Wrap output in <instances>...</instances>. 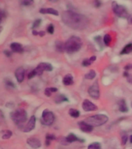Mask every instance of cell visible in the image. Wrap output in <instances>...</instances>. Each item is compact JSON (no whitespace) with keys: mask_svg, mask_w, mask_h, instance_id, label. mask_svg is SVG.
<instances>
[{"mask_svg":"<svg viewBox=\"0 0 132 149\" xmlns=\"http://www.w3.org/2000/svg\"><path fill=\"white\" fill-rule=\"evenodd\" d=\"M62 21L68 26L77 30H85L89 24L86 16L70 10L63 13Z\"/></svg>","mask_w":132,"mask_h":149,"instance_id":"6da1fadb","label":"cell"},{"mask_svg":"<svg viewBox=\"0 0 132 149\" xmlns=\"http://www.w3.org/2000/svg\"><path fill=\"white\" fill-rule=\"evenodd\" d=\"M82 45V40L78 37H71L65 44V51L68 54L75 53L79 51Z\"/></svg>","mask_w":132,"mask_h":149,"instance_id":"7a4b0ae2","label":"cell"},{"mask_svg":"<svg viewBox=\"0 0 132 149\" xmlns=\"http://www.w3.org/2000/svg\"><path fill=\"white\" fill-rule=\"evenodd\" d=\"M12 120L16 125H23L27 119V113L25 109H17L15 111L12 112L10 114Z\"/></svg>","mask_w":132,"mask_h":149,"instance_id":"3957f363","label":"cell"},{"mask_svg":"<svg viewBox=\"0 0 132 149\" xmlns=\"http://www.w3.org/2000/svg\"><path fill=\"white\" fill-rule=\"evenodd\" d=\"M84 121L93 127H99L107 123L108 121V116L104 114H96L94 116H89Z\"/></svg>","mask_w":132,"mask_h":149,"instance_id":"277c9868","label":"cell"},{"mask_svg":"<svg viewBox=\"0 0 132 149\" xmlns=\"http://www.w3.org/2000/svg\"><path fill=\"white\" fill-rule=\"evenodd\" d=\"M112 8H113V11L114 13L116 14L117 16L121 18H128V12L125 7L121 5H118L116 2H114L112 3Z\"/></svg>","mask_w":132,"mask_h":149,"instance_id":"5b68a950","label":"cell"},{"mask_svg":"<svg viewBox=\"0 0 132 149\" xmlns=\"http://www.w3.org/2000/svg\"><path fill=\"white\" fill-rule=\"evenodd\" d=\"M54 120V115L53 113L48 109H44L41 116L42 123L44 125L50 126L53 123Z\"/></svg>","mask_w":132,"mask_h":149,"instance_id":"8992f818","label":"cell"},{"mask_svg":"<svg viewBox=\"0 0 132 149\" xmlns=\"http://www.w3.org/2000/svg\"><path fill=\"white\" fill-rule=\"evenodd\" d=\"M88 93L89 95H90L92 98H93V99L98 100V99L100 98V87H99V84H98L97 81H96L89 88Z\"/></svg>","mask_w":132,"mask_h":149,"instance_id":"52a82bcc","label":"cell"},{"mask_svg":"<svg viewBox=\"0 0 132 149\" xmlns=\"http://www.w3.org/2000/svg\"><path fill=\"white\" fill-rule=\"evenodd\" d=\"M53 70V67L51 64L46 62L41 63L39 65H37V67L35 68V71H36V73L38 75H41V74H43V72L47 71V72H51Z\"/></svg>","mask_w":132,"mask_h":149,"instance_id":"ba28073f","label":"cell"},{"mask_svg":"<svg viewBox=\"0 0 132 149\" xmlns=\"http://www.w3.org/2000/svg\"><path fill=\"white\" fill-rule=\"evenodd\" d=\"M35 125H36V117L34 116H32L30 118L27 123L24 127L21 128V130L23 132H30V131L34 129Z\"/></svg>","mask_w":132,"mask_h":149,"instance_id":"9c48e42d","label":"cell"},{"mask_svg":"<svg viewBox=\"0 0 132 149\" xmlns=\"http://www.w3.org/2000/svg\"><path fill=\"white\" fill-rule=\"evenodd\" d=\"M82 109L85 111H94L96 109H97V107L95 104H93V102H90L89 100H85L82 102Z\"/></svg>","mask_w":132,"mask_h":149,"instance_id":"30bf717a","label":"cell"},{"mask_svg":"<svg viewBox=\"0 0 132 149\" xmlns=\"http://www.w3.org/2000/svg\"><path fill=\"white\" fill-rule=\"evenodd\" d=\"M27 142L33 148H39L41 146V142L37 137H30L28 138Z\"/></svg>","mask_w":132,"mask_h":149,"instance_id":"8fae6325","label":"cell"},{"mask_svg":"<svg viewBox=\"0 0 132 149\" xmlns=\"http://www.w3.org/2000/svg\"><path fill=\"white\" fill-rule=\"evenodd\" d=\"M15 76L19 83H21L24 80V76H25V71L22 67L18 68L15 72Z\"/></svg>","mask_w":132,"mask_h":149,"instance_id":"7c38bea8","label":"cell"},{"mask_svg":"<svg viewBox=\"0 0 132 149\" xmlns=\"http://www.w3.org/2000/svg\"><path fill=\"white\" fill-rule=\"evenodd\" d=\"M79 126L80 130L86 133H89L92 132V130H93V126L89 125L87 123H86L85 121H81V122H79Z\"/></svg>","mask_w":132,"mask_h":149,"instance_id":"4fadbf2b","label":"cell"},{"mask_svg":"<svg viewBox=\"0 0 132 149\" xmlns=\"http://www.w3.org/2000/svg\"><path fill=\"white\" fill-rule=\"evenodd\" d=\"M10 48H11L12 51H13L15 53H22L23 51V46L21 45V44L16 43V42L12 43L10 44Z\"/></svg>","mask_w":132,"mask_h":149,"instance_id":"5bb4252c","label":"cell"},{"mask_svg":"<svg viewBox=\"0 0 132 149\" xmlns=\"http://www.w3.org/2000/svg\"><path fill=\"white\" fill-rule=\"evenodd\" d=\"M40 13L42 14H51L54 16H58L59 13L57 10L52 8H42L40 9Z\"/></svg>","mask_w":132,"mask_h":149,"instance_id":"9a60e30c","label":"cell"},{"mask_svg":"<svg viewBox=\"0 0 132 149\" xmlns=\"http://www.w3.org/2000/svg\"><path fill=\"white\" fill-rule=\"evenodd\" d=\"M65 138H66V141H67L68 143H69V144L75 141H84L83 140L78 138V137L76 135H75L74 134H69Z\"/></svg>","mask_w":132,"mask_h":149,"instance_id":"2e32d148","label":"cell"},{"mask_svg":"<svg viewBox=\"0 0 132 149\" xmlns=\"http://www.w3.org/2000/svg\"><path fill=\"white\" fill-rule=\"evenodd\" d=\"M74 82L73 81V77L71 74H66L65 77H64V79H63V83L65 86H71L72 85Z\"/></svg>","mask_w":132,"mask_h":149,"instance_id":"e0dca14e","label":"cell"},{"mask_svg":"<svg viewBox=\"0 0 132 149\" xmlns=\"http://www.w3.org/2000/svg\"><path fill=\"white\" fill-rule=\"evenodd\" d=\"M118 107H119V110L122 113H126V112L128 111V106H127V103H126L125 100H121L118 102Z\"/></svg>","mask_w":132,"mask_h":149,"instance_id":"ac0fdd59","label":"cell"},{"mask_svg":"<svg viewBox=\"0 0 132 149\" xmlns=\"http://www.w3.org/2000/svg\"><path fill=\"white\" fill-rule=\"evenodd\" d=\"M131 52H132V44H127L123 48V50L121 51V54H130Z\"/></svg>","mask_w":132,"mask_h":149,"instance_id":"d6986e66","label":"cell"},{"mask_svg":"<svg viewBox=\"0 0 132 149\" xmlns=\"http://www.w3.org/2000/svg\"><path fill=\"white\" fill-rule=\"evenodd\" d=\"M12 135H13V133H12L11 130H5L2 131V139H9L12 137Z\"/></svg>","mask_w":132,"mask_h":149,"instance_id":"ffe728a7","label":"cell"},{"mask_svg":"<svg viewBox=\"0 0 132 149\" xmlns=\"http://www.w3.org/2000/svg\"><path fill=\"white\" fill-rule=\"evenodd\" d=\"M56 49L59 52H63L64 51H65V44H63L62 42L61 41H57L56 42Z\"/></svg>","mask_w":132,"mask_h":149,"instance_id":"44dd1931","label":"cell"},{"mask_svg":"<svg viewBox=\"0 0 132 149\" xmlns=\"http://www.w3.org/2000/svg\"><path fill=\"white\" fill-rule=\"evenodd\" d=\"M56 103H61V102H65V101H68V99L65 97V95H58L57 97L55 98V100H54Z\"/></svg>","mask_w":132,"mask_h":149,"instance_id":"7402d4cb","label":"cell"},{"mask_svg":"<svg viewBox=\"0 0 132 149\" xmlns=\"http://www.w3.org/2000/svg\"><path fill=\"white\" fill-rule=\"evenodd\" d=\"M69 115L72 117H74V118H77V117H79V111L78 109H69Z\"/></svg>","mask_w":132,"mask_h":149,"instance_id":"603a6c76","label":"cell"},{"mask_svg":"<svg viewBox=\"0 0 132 149\" xmlns=\"http://www.w3.org/2000/svg\"><path fill=\"white\" fill-rule=\"evenodd\" d=\"M56 137L54 134H47L46 136V144L48 146L49 144H51V141H53V140H55Z\"/></svg>","mask_w":132,"mask_h":149,"instance_id":"cb8c5ba5","label":"cell"},{"mask_svg":"<svg viewBox=\"0 0 132 149\" xmlns=\"http://www.w3.org/2000/svg\"><path fill=\"white\" fill-rule=\"evenodd\" d=\"M111 36L110 34H106L103 37V42H104L105 45H107V46H109L110 44V42H111Z\"/></svg>","mask_w":132,"mask_h":149,"instance_id":"d4e9b609","label":"cell"},{"mask_svg":"<svg viewBox=\"0 0 132 149\" xmlns=\"http://www.w3.org/2000/svg\"><path fill=\"white\" fill-rule=\"evenodd\" d=\"M96 77V72L93 70H91L90 72H88L87 74L85 75V78L87 79H93Z\"/></svg>","mask_w":132,"mask_h":149,"instance_id":"484cf974","label":"cell"},{"mask_svg":"<svg viewBox=\"0 0 132 149\" xmlns=\"http://www.w3.org/2000/svg\"><path fill=\"white\" fill-rule=\"evenodd\" d=\"M87 149H101V145L98 142H94L93 144H91L90 145H89Z\"/></svg>","mask_w":132,"mask_h":149,"instance_id":"4316f807","label":"cell"},{"mask_svg":"<svg viewBox=\"0 0 132 149\" xmlns=\"http://www.w3.org/2000/svg\"><path fill=\"white\" fill-rule=\"evenodd\" d=\"M93 63V61H91L90 58H86V59H85V60L83 61V62H82V65L83 66H86V67H88V66H89V65H91Z\"/></svg>","mask_w":132,"mask_h":149,"instance_id":"83f0119b","label":"cell"},{"mask_svg":"<svg viewBox=\"0 0 132 149\" xmlns=\"http://www.w3.org/2000/svg\"><path fill=\"white\" fill-rule=\"evenodd\" d=\"M47 31L49 33H54V27L53 24H49V26L47 28Z\"/></svg>","mask_w":132,"mask_h":149,"instance_id":"f1b7e54d","label":"cell"},{"mask_svg":"<svg viewBox=\"0 0 132 149\" xmlns=\"http://www.w3.org/2000/svg\"><path fill=\"white\" fill-rule=\"evenodd\" d=\"M41 19H37L36 20L34 21V23L33 24V28L34 29V28L38 27L40 25H41Z\"/></svg>","mask_w":132,"mask_h":149,"instance_id":"f546056e","label":"cell"},{"mask_svg":"<svg viewBox=\"0 0 132 149\" xmlns=\"http://www.w3.org/2000/svg\"><path fill=\"white\" fill-rule=\"evenodd\" d=\"M128 135H127V134L123 135V136H122L121 142H122V144H123V145H124V144L127 143V141H128Z\"/></svg>","mask_w":132,"mask_h":149,"instance_id":"4dcf8cb0","label":"cell"},{"mask_svg":"<svg viewBox=\"0 0 132 149\" xmlns=\"http://www.w3.org/2000/svg\"><path fill=\"white\" fill-rule=\"evenodd\" d=\"M35 75H37V73H36V71H35L34 69L33 70L32 72H30V73H29V74H28V79H32V78H34Z\"/></svg>","mask_w":132,"mask_h":149,"instance_id":"1f68e13d","label":"cell"},{"mask_svg":"<svg viewBox=\"0 0 132 149\" xmlns=\"http://www.w3.org/2000/svg\"><path fill=\"white\" fill-rule=\"evenodd\" d=\"M44 93H45V95L47 96H51V93H52V91L51 90V88H47L44 91Z\"/></svg>","mask_w":132,"mask_h":149,"instance_id":"d6a6232c","label":"cell"},{"mask_svg":"<svg viewBox=\"0 0 132 149\" xmlns=\"http://www.w3.org/2000/svg\"><path fill=\"white\" fill-rule=\"evenodd\" d=\"M4 17H5L4 11H2V9H0V23L2 22V19H4Z\"/></svg>","mask_w":132,"mask_h":149,"instance_id":"836d02e7","label":"cell"},{"mask_svg":"<svg viewBox=\"0 0 132 149\" xmlns=\"http://www.w3.org/2000/svg\"><path fill=\"white\" fill-rule=\"evenodd\" d=\"M94 5L96 7H100L101 6V2L100 0H94Z\"/></svg>","mask_w":132,"mask_h":149,"instance_id":"e575fe53","label":"cell"},{"mask_svg":"<svg viewBox=\"0 0 132 149\" xmlns=\"http://www.w3.org/2000/svg\"><path fill=\"white\" fill-rule=\"evenodd\" d=\"M33 1H30V0H24L23 2V5H25V6H29L32 3Z\"/></svg>","mask_w":132,"mask_h":149,"instance_id":"d590c367","label":"cell"},{"mask_svg":"<svg viewBox=\"0 0 132 149\" xmlns=\"http://www.w3.org/2000/svg\"><path fill=\"white\" fill-rule=\"evenodd\" d=\"M7 82H8V84H7V86H10V87H12V88H14V87H15V85L12 82L11 80H10V81H8Z\"/></svg>","mask_w":132,"mask_h":149,"instance_id":"8d00e7d4","label":"cell"},{"mask_svg":"<svg viewBox=\"0 0 132 149\" xmlns=\"http://www.w3.org/2000/svg\"><path fill=\"white\" fill-rule=\"evenodd\" d=\"M128 23H130V24H131L132 25V15H130V16H128Z\"/></svg>","mask_w":132,"mask_h":149,"instance_id":"74e56055","label":"cell"},{"mask_svg":"<svg viewBox=\"0 0 132 149\" xmlns=\"http://www.w3.org/2000/svg\"><path fill=\"white\" fill-rule=\"evenodd\" d=\"M128 81L130 82V83H132V75H131V74H129L128 77Z\"/></svg>","mask_w":132,"mask_h":149,"instance_id":"f35d334b","label":"cell"},{"mask_svg":"<svg viewBox=\"0 0 132 149\" xmlns=\"http://www.w3.org/2000/svg\"><path fill=\"white\" fill-rule=\"evenodd\" d=\"M124 68H125V70L131 69V68H132V65H128L127 66H125V67H124Z\"/></svg>","mask_w":132,"mask_h":149,"instance_id":"ab89813d","label":"cell"},{"mask_svg":"<svg viewBox=\"0 0 132 149\" xmlns=\"http://www.w3.org/2000/svg\"><path fill=\"white\" fill-rule=\"evenodd\" d=\"M44 34H45V33H44V31H40L39 33H38V35H40L41 37H43V36H44Z\"/></svg>","mask_w":132,"mask_h":149,"instance_id":"60d3db41","label":"cell"},{"mask_svg":"<svg viewBox=\"0 0 132 149\" xmlns=\"http://www.w3.org/2000/svg\"><path fill=\"white\" fill-rule=\"evenodd\" d=\"M4 118V116H3V113H2V112L0 110V119H3Z\"/></svg>","mask_w":132,"mask_h":149,"instance_id":"b9f144b4","label":"cell"},{"mask_svg":"<svg viewBox=\"0 0 132 149\" xmlns=\"http://www.w3.org/2000/svg\"><path fill=\"white\" fill-rule=\"evenodd\" d=\"M128 75H129V74H128L127 72H125L124 73V77H128Z\"/></svg>","mask_w":132,"mask_h":149,"instance_id":"7bdbcfd3","label":"cell"},{"mask_svg":"<svg viewBox=\"0 0 132 149\" xmlns=\"http://www.w3.org/2000/svg\"><path fill=\"white\" fill-rule=\"evenodd\" d=\"M130 142L131 143H132V135L130 137Z\"/></svg>","mask_w":132,"mask_h":149,"instance_id":"ee69618b","label":"cell"},{"mask_svg":"<svg viewBox=\"0 0 132 149\" xmlns=\"http://www.w3.org/2000/svg\"><path fill=\"white\" fill-rule=\"evenodd\" d=\"M50 1H51V2H57L58 0H50Z\"/></svg>","mask_w":132,"mask_h":149,"instance_id":"f6af8a7d","label":"cell"},{"mask_svg":"<svg viewBox=\"0 0 132 149\" xmlns=\"http://www.w3.org/2000/svg\"><path fill=\"white\" fill-rule=\"evenodd\" d=\"M2 30V28H1V27H0V30Z\"/></svg>","mask_w":132,"mask_h":149,"instance_id":"bcb514c9","label":"cell"},{"mask_svg":"<svg viewBox=\"0 0 132 149\" xmlns=\"http://www.w3.org/2000/svg\"><path fill=\"white\" fill-rule=\"evenodd\" d=\"M30 1H33V0H30Z\"/></svg>","mask_w":132,"mask_h":149,"instance_id":"7dc6e473","label":"cell"}]
</instances>
